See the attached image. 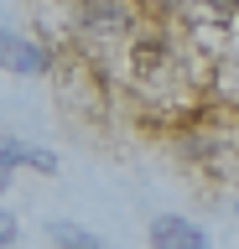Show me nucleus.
I'll list each match as a JSON object with an SVG mask.
<instances>
[{
	"label": "nucleus",
	"mask_w": 239,
	"mask_h": 249,
	"mask_svg": "<svg viewBox=\"0 0 239 249\" xmlns=\"http://www.w3.org/2000/svg\"><path fill=\"white\" fill-rule=\"evenodd\" d=\"M151 249H208V239L187 218H156L151 223Z\"/></svg>",
	"instance_id": "nucleus-1"
},
{
	"label": "nucleus",
	"mask_w": 239,
	"mask_h": 249,
	"mask_svg": "<svg viewBox=\"0 0 239 249\" xmlns=\"http://www.w3.org/2000/svg\"><path fill=\"white\" fill-rule=\"evenodd\" d=\"M83 26L94 31V36H125L130 31V11L120 0H89V5H83Z\"/></svg>",
	"instance_id": "nucleus-2"
},
{
	"label": "nucleus",
	"mask_w": 239,
	"mask_h": 249,
	"mask_svg": "<svg viewBox=\"0 0 239 249\" xmlns=\"http://www.w3.org/2000/svg\"><path fill=\"white\" fill-rule=\"evenodd\" d=\"M0 68H11V73H42L47 68V52L32 42H21L11 31H0Z\"/></svg>",
	"instance_id": "nucleus-3"
},
{
	"label": "nucleus",
	"mask_w": 239,
	"mask_h": 249,
	"mask_svg": "<svg viewBox=\"0 0 239 249\" xmlns=\"http://www.w3.org/2000/svg\"><path fill=\"white\" fill-rule=\"evenodd\" d=\"M182 11L198 21V26H229L239 11V0H182Z\"/></svg>",
	"instance_id": "nucleus-4"
},
{
	"label": "nucleus",
	"mask_w": 239,
	"mask_h": 249,
	"mask_svg": "<svg viewBox=\"0 0 239 249\" xmlns=\"http://www.w3.org/2000/svg\"><path fill=\"white\" fill-rule=\"evenodd\" d=\"M47 239H52L57 249H104V239L89 233V229H78V223H52Z\"/></svg>",
	"instance_id": "nucleus-5"
},
{
	"label": "nucleus",
	"mask_w": 239,
	"mask_h": 249,
	"mask_svg": "<svg viewBox=\"0 0 239 249\" xmlns=\"http://www.w3.org/2000/svg\"><path fill=\"white\" fill-rule=\"evenodd\" d=\"M21 161H26V166H37V171H52V166H57L47 151H26V145H16V140H5V145H0V171L21 166Z\"/></svg>",
	"instance_id": "nucleus-6"
},
{
	"label": "nucleus",
	"mask_w": 239,
	"mask_h": 249,
	"mask_svg": "<svg viewBox=\"0 0 239 249\" xmlns=\"http://www.w3.org/2000/svg\"><path fill=\"white\" fill-rule=\"evenodd\" d=\"M161 62H166V42H156V36H151V42L135 47V78H151Z\"/></svg>",
	"instance_id": "nucleus-7"
},
{
	"label": "nucleus",
	"mask_w": 239,
	"mask_h": 249,
	"mask_svg": "<svg viewBox=\"0 0 239 249\" xmlns=\"http://www.w3.org/2000/svg\"><path fill=\"white\" fill-rule=\"evenodd\" d=\"M11 239H16V218H11V213H5V208H0V249L11 244Z\"/></svg>",
	"instance_id": "nucleus-8"
},
{
	"label": "nucleus",
	"mask_w": 239,
	"mask_h": 249,
	"mask_svg": "<svg viewBox=\"0 0 239 249\" xmlns=\"http://www.w3.org/2000/svg\"><path fill=\"white\" fill-rule=\"evenodd\" d=\"M161 5H182V0H161Z\"/></svg>",
	"instance_id": "nucleus-9"
},
{
	"label": "nucleus",
	"mask_w": 239,
	"mask_h": 249,
	"mask_svg": "<svg viewBox=\"0 0 239 249\" xmlns=\"http://www.w3.org/2000/svg\"><path fill=\"white\" fill-rule=\"evenodd\" d=\"M0 187H5V171H0Z\"/></svg>",
	"instance_id": "nucleus-10"
}]
</instances>
